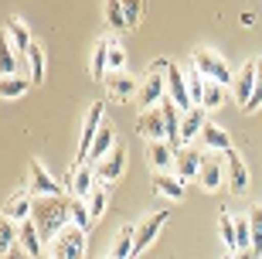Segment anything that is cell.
<instances>
[{"label":"cell","mask_w":262,"mask_h":259,"mask_svg":"<svg viewBox=\"0 0 262 259\" xmlns=\"http://www.w3.org/2000/svg\"><path fill=\"white\" fill-rule=\"evenodd\" d=\"M31 222L38 225L41 239H58V232L72 225V198H34V215Z\"/></svg>","instance_id":"obj_1"},{"label":"cell","mask_w":262,"mask_h":259,"mask_svg":"<svg viewBox=\"0 0 262 259\" xmlns=\"http://www.w3.org/2000/svg\"><path fill=\"white\" fill-rule=\"evenodd\" d=\"M167 58H157L150 72H146V82L140 86V106L143 109H157V106L167 99Z\"/></svg>","instance_id":"obj_2"},{"label":"cell","mask_w":262,"mask_h":259,"mask_svg":"<svg viewBox=\"0 0 262 259\" xmlns=\"http://www.w3.org/2000/svg\"><path fill=\"white\" fill-rule=\"evenodd\" d=\"M191 62H194V68L201 72L204 78H208V82H218V86H232V82H235L228 62H225L218 51H211V48H194Z\"/></svg>","instance_id":"obj_3"},{"label":"cell","mask_w":262,"mask_h":259,"mask_svg":"<svg viewBox=\"0 0 262 259\" xmlns=\"http://www.w3.org/2000/svg\"><path fill=\"white\" fill-rule=\"evenodd\" d=\"M85 232L78 225H65L58 239L51 242V259H85Z\"/></svg>","instance_id":"obj_4"},{"label":"cell","mask_w":262,"mask_h":259,"mask_svg":"<svg viewBox=\"0 0 262 259\" xmlns=\"http://www.w3.org/2000/svg\"><path fill=\"white\" fill-rule=\"evenodd\" d=\"M102 113L106 106L102 103H92V109L85 113V123H82V136H78V164H89V154H92V144H96L99 130H102Z\"/></svg>","instance_id":"obj_5"},{"label":"cell","mask_w":262,"mask_h":259,"mask_svg":"<svg viewBox=\"0 0 262 259\" xmlns=\"http://www.w3.org/2000/svg\"><path fill=\"white\" fill-rule=\"evenodd\" d=\"M167 96L174 99V106L181 109V113L194 109V103H191V92H187V72L177 65V62H170V65H167Z\"/></svg>","instance_id":"obj_6"},{"label":"cell","mask_w":262,"mask_h":259,"mask_svg":"<svg viewBox=\"0 0 262 259\" xmlns=\"http://www.w3.org/2000/svg\"><path fill=\"white\" fill-rule=\"evenodd\" d=\"M28 174H31V188H28L31 194H38V198H61V184L51 177L48 167H45L41 161H31Z\"/></svg>","instance_id":"obj_7"},{"label":"cell","mask_w":262,"mask_h":259,"mask_svg":"<svg viewBox=\"0 0 262 259\" xmlns=\"http://www.w3.org/2000/svg\"><path fill=\"white\" fill-rule=\"evenodd\" d=\"M255 75H259V68H255V58H249L242 68H238V75H235V82H232V96H235V103L242 106H249V99H252V92H255Z\"/></svg>","instance_id":"obj_8"},{"label":"cell","mask_w":262,"mask_h":259,"mask_svg":"<svg viewBox=\"0 0 262 259\" xmlns=\"http://www.w3.org/2000/svg\"><path fill=\"white\" fill-rule=\"evenodd\" d=\"M96 167L92 164H75V171H72V184H68V194L78 198V202H89V194L96 191Z\"/></svg>","instance_id":"obj_9"},{"label":"cell","mask_w":262,"mask_h":259,"mask_svg":"<svg viewBox=\"0 0 262 259\" xmlns=\"http://www.w3.org/2000/svg\"><path fill=\"white\" fill-rule=\"evenodd\" d=\"M201 161H204V154L198 150V147H181L177 150V161H174V174L181 177V181H198V171H201Z\"/></svg>","instance_id":"obj_10"},{"label":"cell","mask_w":262,"mask_h":259,"mask_svg":"<svg viewBox=\"0 0 262 259\" xmlns=\"http://www.w3.org/2000/svg\"><path fill=\"white\" fill-rule=\"evenodd\" d=\"M136 133L146 136L150 144H167V130H164V113H160V106L157 109H143V116L136 119Z\"/></svg>","instance_id":"obj_11"},{"label":"cell","mask_w":262,"mask_h":259,"mask_svg":"<svg viewBox=\"0 0 262 259\" xmlns=\"http://www.w3.org/2000/svg\"><path fill=\"white\" fill-rule=\"evenodd\" d=\"M31 215H34V194L24 188V191H14L7 198V205H4V218H10V222H31Z\"/></svg>","instance_id":"obj_12"},{"label":"cell","mask_w":262,"mask_h":259,"mask_svg":"<svg viewBox=\"0 0 262 259\" xmlns=\"http://www.w3.org/2000/svg\"><path fill=\"white\" fill-rule=\"evenodd\" d=\"M164 222H167V211H154V215H146V218L136 225V256H140L143 249H150V242L160 235Z\"/></svg>","instance_id":"obj_13"},{"label":"cell","mask_w":262,"mask_h":259,"mask_svg":"<svg viewBox=\"0 0 262 259\" xmlns=\"http://www.w3.org/2000/svg\"><path fill=\"white\" fill-rule=\"evenodd\" d=\"M123 167H126V147L119 144L102 164H96V177L102 184H113V181H119V177H123Z\"/></svg>","instance_id":"obj_14"},{"label":"cell","mask_w":262,"mask_h":259,"mask_svg":"<svg viewBox=\"0 0 262 259\" xmlns=\"http://www.w3.org/2000/svg\"><path fill=\"white\" fill-rule=\"evenodd\" d=\"M198 184H201L204 191H218L225 184V164L218 157H204L201 171H198Z\"/></svg>","instance_id":"obj_15"},{"label":"cell","mask_w":262,"mask_h":259,"mask_svg":"<svg viewBox=\"0 0 262 259\" xmlns=\"http://www.w3.org/2000/svg\"><path fill=\"white\" fill-rule=\"evenodd\" d=\"M4 38L17 48V55H28L31 51V45H34V38H31V31H28V24L20 17H7V24H4Z\"/></svg>","instance_id":"obj_16"},{"label":"cell","mask_w":262,"mask_h":259,"mask_svg":"<svg viewBox=\"0 0 262 259\" xmlns=\"http://www.w3.org/2000/svg\"><path fill=\"white\" fill-rule=\"evenodd\" d=\"M109 259H136V229L133 225H123L116 232V239L109 246Z\"/></svg>","instance_id":"obj_17"},{"label":"cell","mask_w":262,"mask_h":259,"mask_svg":"<svg viewBox=\"0 0 262 259\" xmlns=\"http://www.w3.org/2000/svg\"><path fill=\"white\" fill-rule=\"evenodd\" d=\"M228 188H232V191H245V188H249V167H245V157L238 154V150H228Z\"/></svg>","instance_id":"obj_18"},{"label":"cell","mask_w":262,"mask_h":259,"mask_svg":"<svg viewBox=\"0 0 262 259\" xmlns=\"http://www.w3.org/2000/svg\"><path fill=\"white\" fill-rule=\"evenodd\" d=\"M102 86H106V92H109L113 99H119V103H126L129 96H140L136 78L126 75V72H123V75H106V82H102Z\"/></svg>","instance_id":"obj_19"},{"label":"cell","mask_w":262,"mask_h":259,"mask_svg":"<svg viewBox=\"0 0 262 259\" xmlns=\"http://www.w3.org/2000/svg\"><path fill=\"white\" fill-rule=\"evenodd\" d=\"M154 191L164 194V198L181 202V198H184V181H181L177 174H170V171H157L154 174Z\"/></svg>","instance_id":"obj_20"},{"label":"cell","mask_w":262,"mask_h":259,"mask_svg":"<svg viewBox=\"0 0 262 259\" xmlns=\"http://www.w3.org/2000/svg\"><path fill=\"white\" fill-rule=\"evenodd\" d=\"M201 144L208 147V150H222V154H228L232 150V136H228V130L218 123H204L201 130Z\"/></svg>","instance_id":"obj_21"},{"label":"cell","mask_w":262,"mask_h":259,"mask_svg":"<svg viewBox=\"0 0 262 259\" xmlns=\"http://www.w3.org/2000/svg\"><path fill=\"white\" fill-rule=\"evenodd\" d=\"M116 133H113V126H102L96 136V144H92V154H89V164H102L113 150H116Z\"/></svg>","instance_id":"obj_22"},{"label":"cell","mask_w":262,"mask_h":259,"mask_svg":"<svg viewBox=\"0 0 262 259\" xmlns=\"http://www.w3.org/2000/svg\"><path fill=\"white\" fill-rule=\"evenodd\" d=\"M204 106H194V109H187L184 113V119H181V144L187 147V140H194L198 133L204 130Z\"/></svg>","instance_id":"obj_23"},{"label":"cell","mask_w":262,"mask_h":259,"mask_svg":"<svg viewBox=\"0 0 262 259\" xmlns=\"http://www.w3.org/2000/svg\"><path fill=\"white\" fill-rule=\"evenodd\" d=\"M146 154H150V164H154L157 171H170V174H174L177 150L170 144H164V140H160V144H150V147H146Z\"/></svg>","instance_id":"obj_24"},{"label":"cell","mask_w":262,"mask_h":259,"mask_svg":"<svg viewBox=\"0 0 262 259\" xmlns=\"http://www.w3.org/2000/svg\"><path fill=\"white\" fill-rule=\"evenodd\" d=\"M24 62H28L31 86H41V82H45V48H41V41H34V45H31V51L24 55Z\"/></svg>","instance_id":"obj_25"},{"label":"cell","mask_w":262,"mask_h":259,"mask_svg":"<svg viewBox=\"0 0 262 259\" xmlns=\"http://www.w3.org/2000/svg\"><path fill=\"white\" fill-rule=\"evenodd\" d=\"M89 68H92V75H96V78L106 82V75H109V38H99L96 41L92 58H89Z\"/></svg>","instance_id":"obj_26"},{"label":"cell","mask_w":262,"mask_h":259,"mask_svg":"<svg viewBox=\"0 0 262 259\" xmlns=\"http://www.w3.org/2000/svg\"><path fill=\"white\" fill-rule=\"evenodd\" d=\"M41 242L45 239H41L38 225H34V222H24V225H20V249L34 259V256H41Z\"/></svg>","instance_id":"obj_27"},{"label":"cell","mask_w":262,"mask_h":259,"mask_svg":"<svg viewBox=\"0 0 262 259\" xmlns=\"http://www.w3.org/2000/svg\"><path fill=\"white\" fill-rule=\"evenodd\" d=\"M17 65H20V55H17V48H14V45H10V41L4 38V51H0V72H4V78H14Z\"/></svg>","instance_id":"obj_28"},{"label":"cell","mask_w":262,"mask_h":259,"mask_svg":"<svg viewBox=\"0 0 262 259\" xmlns=\"http://www.w3.org/2000/svg\"><path fill=\"white\" fill-rule=\"evenodd\" d=\"M204 86H208V78H204L201 72L194 68V62H191V68H187V92H191V103H194V106H201Z\"/></svg>","instance_id":"obj_29"},{"label":"cell","mask_w":262,"mask_h":259,"mask_svg":"<svg viewBox=\"0 0 262 259\" xmlns=\"http://www.w3.org/2000/svg\"><path fill=\"white\" fill-rule=\"evenodd\" d=\"M106 24L113 31H129L126 10H123V4H119V0H109V4H106Z\"/></svg>","instance_id":"obj_30"},{"label":"cell","mask_w":262,"mask_h":259,"mask_svg":"<svg viewBox=\"0 0 262 259\" xmlns=\"http://www.w3.org/2000/svg\"><path fill=\"white\" fill-rule=\"evenodd\" d=\"M225 96H228V86H218V82H208L204 86V99H201V106L211 113V109H218V106L225 103Z\"/></svg>","instance_id":"obj_31"},{"label":"cell","mask_w":262,"mask_h":259,"mask_svg":"<svg viewBox=\"0 0 262 259\" xmlns=\"http://www.w3.org/2000/svg\"><path fill=\"white\" fill-rule=\"evenodd\" d=\"M89 215H92V222H99L102 215H106V208H109V194H106V188H99L96 184V191L89 194Z\"/></svg>","instance_id":"obj_32"},{"label":"cell","mask_w":262,"mask_h":259,"mask_svg":"<svg viewBox=\"0 0 262 259\" xmlns=\"http://www.w3.org/2000/svg\"><path fill=\"white\" fill-rule=\"evenodd\" d=\"M126 68V48L116 38H109V75H123Z\"/></svg>","instance_id":"obj_33"},{"label":"cell","mask_w":262,"mask_h":259,"mask_svg":"<svg viewBox=\"0 0 262 259\" xmlns=\"http://www.w3.org/2000/svg\"><path fill=\"white\" fill-rule=\"evenodd\" d=\"M28 89H31V78L14 75V78H4V82H0V96L4 99H17V96H24Z\"/></svg>","instance_id":"obj_34"},{"label":"cell","mask_w":262,"mask_h":259,"mask_svg":"<svg viewBox=\"0 0 262 259\" xmlns=\"http://www.w3.org/2000/svg\"><path fill=\"white\" fill-rule=\"evenodd\" d=\"M235 246H238V252L252 249V222H249V215L235 218Z\"/></svg>","instance_id":"obj_35"},{"label":"cell","mask_w":262,"mask_h":259,"mask_svg":"<svg viewBox=\"0 0 262 259\" xmlns=\"http://www.w3.org/2000/svg\"><path fill=\"white\" fill-rule=\"evenodd\" d=\"M72 225H78L82 232H89L96 222H92V215H89V205L78 202V198H72Z\"/></svg>","instance_id":"obj_36"},{"label":"cell","mask_w":262,"mask_h":259,"mask_svg":"<svg viewBox=\"0 0 262 259\" xmlns=\"http://www.w3.org/2000/svg\"><path fill=\"white\" fill-rule=\"evenodd\" d=\"M218 222H222V239H225V246L238 252V246H235V215L222 211V215H218Z\"/></svg>","instance_id":"obj_37"},{"label":"cell","mask_w":262,"mask_h":259,"mask_svg":"<svg viewBox=\"0 0 262 259\" xmlns=\"http://www.w3.org/2000/svg\"><path fill=\"white\" fill-rule=\"evenodd\" d=\"M249 222H252V249L262 252V205L249 211Z\"/></svg>","instance_id":"obj_38"},{"label":"cell","mask_w":262,"mask_h":259,"mask_svg":"<svg viewBox=\"0 0 262 259\" xmlns=\"http://www.w3.org/2000/svg\"><path fill=\"white\" fill-rule=\"evenodd\" d=\"M255 68H259V75H255V92L252 99H249V106H245V113H255L262 106V58H255Z\"/></svg>","instance_id":"obj_39"},{"label":"cell","mask_w":262,"mask_h":259,"mask_svg":"<svg viewBox=\"0 0 262 259\" xmlns=\"http://www.w3.org/2000/svg\"><path fill=\"white\" fill-rule=\"evenodd\" d=\"M123 10H126V24H129V28H136L140 17H143V4H140V0H126Z\"/></svg>","instance_id":"obj_40"},{"label":"cell","mask_w":262,"mask_h":259,"mask_svg":"<svg viewBox=\"0 0 262 259\" xmlns=\"http://www.w3.org/2000/svg\"><path fill=\"white\" fill-rule=\"evenodd\" d=\"M4 259H31L24 249H10V252H4Z\"/></svg>","instance_id":"obj_41"},{"label":"cell","mask_w":262,"mask_h":259,"mask_svg":"<svg viewBox=\"0 0 262 259\" xmlns=\"http://www.w3.org/2000/svg\"><path fill=\"white\" fill-rule=\"evenodd\" d=\"M232 259H259V252H255V249H245V252H235Z\"/></svg>","instance_id":"obj_42"},{"label":"cell","mask_w":262,"mask_h":259,"mask_svg":"<svg viewBox=\"0 0 262 259\" xmlns=\"http://www.w3.org/2000/svg\"><path fill=\"white\" fill-rule=\"evenodd\" d=\"M225 259H232V256H225Z\"/></svg>","instance_id":"obj_43"}]
</instances>
